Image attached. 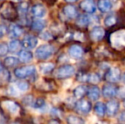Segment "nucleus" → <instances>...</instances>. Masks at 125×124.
Here are the masks:
<instances>
[{
    "instance_id": "obj_1",
    "label": "nucleus",
    "mask_w": 125,
    "mask_h": 124,
    "mask_svg": "<svg viewBox=\"0 0 125 124\" xmlns=\"http://www.w3.org/2000/svg\"><path fill=\"white\" fill-rule=\"evenodd\" d=\"M110 43L115 49L122 50L125 48V30H118L110 35Z\"/></svg>"
},
{
    "instance_id": "obj_2",
    "label": "nucleus",
    "mask_w": 125,
    "mask_h": 124,
    "mask_svg": "<svg viewBox=\"0 0 125 124\" xmlns=\"http://www.w3.org/2000/svg\"><path fill=\"white\" fill-rule=\"evenodd\" d=\"M0 15L8 20H14L18 16V11L11 3H5L0 7Z\"/></svg>"
},
{
    "instance_id": "obj_3",
    "label": "nucleus",
    "mask_w": 125,
    "mask_h": 124,
    "mask_svg": "<svg viewBox=\"0 0 125 124\" xmlns=\"http://www.w3.org/2000/svg\"><path fill=\"white\" fill-rule=\"evenodd\" d=\"M54 47L51 44L46 43V44L40 45L35 51V55L38 60H44L50 58L53 55H54Z\"/></svg>"
},
{
    "instance_id": "obj_4",
    "label": "nucleus",
    "mask_w": 125,
    "mask_h": 124,
    "mask_svg": "<svg viewBox=\"0 0 125 124\" xmlns=\"http://www.w3.org/2000/svg\"><path fill=\"white\" fill-rule=\"evenodd\" d=\"M75 67L72 65L66 64L61 66L54 72V76L58 79H66L75 74Z\"/></svg>"
},
{
    "instance_id": "obj_5",
    "label": "nucleus",
    "mask_w": 125,
    "mask_h": 124,
    "mask_svg": "<svg viewBox=\"0 0 125 124\" xmlns=\"http://www.w3.org/2000/svg\"><path fill=\"white\" fill-rule=\"evenodd\" d=\"M91 109H92V105H91L90 101L83 99V98L79 99V100L77 101L75 104V111L78 114L83 115V116L89 114Z\"/></svg>"
},
{
    "instance_id": "obj_6",
    "label": "nucleus",
    "mask_w": 125,
    "mask_h": 124,
    "mask_svg": "<svg viewBox=\"0 0 125 124\" xmlns=\"http://www.w3.org/2000/svg\"><path fill=\"white\" fill-rule=\"evenodd\" d=\"M36 72V67L34 66H25L22 67H19L15 70L14 73L16 77L20 79H24L30 76H32Z\"/></svg>"
},
{
    "instance_id": "obj_7",
    "label": "nucleus",
    "mask_w": 125,
    "mask_h": 124,
    "mask_svg": "<svg viewBox=\"0 0 125 124\" xmlns=\"http://www.w3.org/2000/svg\"><path fill=\"white\" fill-rule=\"evenodd\" d=\"M121 77V71L119 68L117 67H111L106 71L105 74V78L107 82L111 83H115L120 81Z\"/></svg>"
},
{
    "instance_id": "obj_8",
    "label": "nucleus",
    "mask_w": 125,
    "mask_h": 124,
    "mask_svg": "<svg viewBox=\"0 0 125 124\" xmlns=\"http://www.w3.org/2000/svg\"><path fill=\"white\" fill-rule=\"evenodd\" d=\"M119 110V103L115 99H111L105 105V114L110 117L115 116Z\"/></svg>"
},
{
    "instance_id": "obj_9",
    "label": "nucleus",
    "mask_w": 125,
    "mask_h": 124,
    "mask_svg": "<svg viewBox=\"0 0 125 124\" xmlns=\"http://www.w3.org/2000/svg\"><path fill=\"white\" fill-rule=\"evenodd\" d=\"M2 106H3V110H5L7 112H9L10 115H13V116L17 115L20 111V106L12 100L3 101L2 103Z\"/></svg>"
},
{
    "instance_id": "obj_10",
    "label": "nucleus",
    "mask_w": 125,
    "mask_h": 124,
    "mask_svg": "<svg viewBox=\"0 0 125 124\" xmlns=\"http://www.w3.org/2000/svg\"><path fill=\"white\" fill-rule=\"evenodd\" d=\"M79 7L83 11L88 14H94L97 9L94 0H83L79 4Z\"/></svg>"
},
{
    "instance_id": "obj_11",
    "label": "nucleus",
    "mask_w": 125,
    "mask_h": 124,
    "mask_svg": "<svg viewBox=\"0 0 125 124\" xmlns=\"http://www.w3.org/2000/svg\"><path fill=\"white\" fill-rule=\"evenodd\" d=\"M104 36H105V30L100 26H95L89 31V37L94 42H99L102 40Z\"/></svg>"
},
{
    "instance_id": "obj_12",
    "label": "nucleus",
    "mask_w": 125,
    "mask_h": 124,
    "mask_svg": "<svg viewBox=\"0 0 125 124\" xmlns=\"http://www.w3.org/2000/svg\"><path fill=\"white\" fill-rule=\"evenodd\" d=\"M117 88L115 85L112 84V83H108L105 84L102 87V94L105 98L107 99H111L113 98L117 95Z\"/></svg>"
},
{
    "instance_id": "obj_13",
    "label": "nucleus",
    "mask_w": 125,
    "mask_h": 124,
    "mask_svg": "<svg viewBox=\"0 0 125 124\" xmlns=\"http://www.w3.org/2000/svg\"><path fill=\"white\" fill-rule=\"evenodd\" d=\"M68 54L72 58L75 60H79L83 57V48L78 44H73L68 49Z\"/></svg>"
},
{
    "instance_id": "obj_14",
    "label": "nucleus",
    "mask_w": 125,
    "mask_h": 124,
    "mask_svg": "<svg viewBox=\"0 0 125 124\" xmlns=\"http://www.w3.org/2000/svg\"><path fill=\"white\" fill-rule=\"evenodd\" d=\"M38 40L34 36H28L22 40V47L26 49H32L38 45Z\"/></svg>"
},
{
    "instance_id": "obj_15",
    "label": "nucleus",
    "mask_w": 125,
    "mask_h": 124,
    "mask_svg": "<svg viewBox=\"0 0 125 124\" xmlns=\"http://www.w3.org/2000/svg\"><path fill=\"white\" fill-rule=\"evenodd\" d=\"M31 14L36 18L42 19L47 15V10L43 4L38 3V4H35L34 6H32V8H31Z\"/></svg>"
},
{
    "instance_id": "obj_16",
    "label": "nucleus",
    "mask_w": 125,
    "mask_h": 124,
    "mask_svg": "<svg viewBox=\"0 0 125 124\" xmlns=\"http://www.w3.org/2000/svg\"><path fill=\"white\" fill-rule=\"evenodd\" d=\"M87 95L89 99L92 101H96L100 99V90L97 86L94 85L88 88Z\"/></svg>"
},
{
    "instance_id": "obj_17",
    "label": "nucleus",
    "mask_w": 125,
    "mask_h": 124,
    "mask_svg": "<svg viewBox=\"0 0 125 124\" xmlns=\"http://www.w3.org/2000/svg\"><path fill=\"white\" fill-rule=\"evenodd\" d=\"M63 14L68 19H75L78 16L77 15V10L76 9V7L71 4L66 5V6H65L63 8Z\"/></svg>"
},
{
    "instance_id": "obj_18",
    "label": "nucleus",
    "mask_w": 125,
    "mask_h": 124,
    "mask_svg": "<svg viewBox=\"0 0 125 124\" xmlns=\"http://www.w3.org/2000/svg\"><path fill=\"white\" fill-rule=\"evenodd\" d=\"M112 0H98L97 8L101 13H107L112 10Z\"/></svg>"
},
{
    "instance_id": "obj_19",
    "label": "nucleus",
    "mask_w": 125,
    "mask_h": 124,
    "mask_svg": "<svg viewBox=\"0 0 125 124\" xmlns=\"http://www.w3.org/2000/svg\"><path fill=\"white\" fill-rule=\"evenodd\" d=\"M46 27V22L40 18H38L31 22V30L35 31H43Z\"/></svg>"
},
{
    "instance_id": "obj_20",
    "label": "nucleus",
    "mask_w": 125,
    "mask_h": 124,
    "mask_svg": "<svg viewBox=\"0 0 125 124\" xmlns=\"http://www.w3.org/2000/svg\"><path fill=\"white\" fill-rule=\"evenodd\" d=\"M23 34V29L18 25H13L10 26V37H13V38H19L21 35Z\"/></svg>"
},
{
    "instance_id": "obj_21",
    "label": "nucleus",
    "mask_w": 125,
    "mask_h": 124,
    "mask_svg": "<svg viewBox=\"0 0 125 124\" xmlns=\"http://www.w3.org/2000/svg\"><path fill=\"white\" fill-rule=\"evenodd\" d=\"M94 111L96 116L103 117L105 114V105L102 102H97L94 106Z\"/></svg>"
},
{
    "instance_id": "obj_22",
    "label": "nucleus",
    "mask_w": 125,
    "mask_h": 124,
    "mask_svg": "<svg viewBox=\"0 0 125 124\" xmlns=\"http://www.w3.org/2000/svg\"><path fill=\"white\" fill-rule=\"evenodd\" d=\"M33 55L29 50H21L19 53V59L22 62H29L32 60Z\"/></svg>"
},
{
    "instance_id": "obj_23",
    "label": "nucleus",
    "mask_w": 125,
    "mask_h": 124,
    "mask_svg": "<svg viewBox=\"0 0 125 124\" xmlns=\"http://www.w3.org/2000/svg\"><path fill=\"white\" fill-rule=\"evenodd\" d=\"M88 92V88L84 85H79L77 88H75V89L73 90V95L77 99H81L83 98Z\"/></svg>"
},
{
    "instance_id": "obj_24",
    "label": "nucleus",
    "mask_w": 125,
    "mask_h": 124,
    "mask_svg": "<svg viewBox=\"0 0 125 124\" xmlns=\"http://www.w3.org/2000/svg\"><path fill=\"white\" fill-rule=\"evenodd\" d=\"M21 47H22L21 43L16 39L12 40V41H10V43H9V49H10V51L12 52V53L20 52Z\"/></svg>"
},
{
    "instance_id": "obj_25",
    "label": "nucleus",
    "mask_w": 125,
    "mask_h": 124,
    "mask_svg": "<svg viewBox=\"0 0 125 124\" xmlns=\"http://www.w3.org/2000/svg\"><path fill=\"white\" fill-rule=\"evenodd\" d=\"M90 23V19L88 15H81L77 17V24L81 27H86Z\"/></svg>"
},
{
    "instance_id": "obj_26",
    "label": "nucleus",
    "mask_w": 125,
    "mask_h": 124,
    "mask_svg": "<svg viewBox=\"0 0 125 124\" xmlns=\"http://www.w3.org/2000/svg\"><path fill=\"white\" fill-rule=\"evenodd\" d=\"M54 69V65L53 63H43L40 65L39 70L43 74H49Z\"/></svg>"
},
{
    "instance_id": "obj_27",
    "label": "nucleus",
    "mask_w": 125,
    "mask_h": 124,
    "mask_svg": "<svg viewBox=\"0 0 125 124\" xmlns=\"http://www.w3.org/2000/svg\"><path fill=\"white\" fill-rule=\"evenodd\" d=\"M19 62H20L19 59L13 56L7 57L4 60V65L6 66H8V67H15V66H17L19 64Z\"/></svg>"
},
{
    "instance_id": "obj_28",
    "label": "nucleus",
    "mask_w": 125,
    "mask_h": 124,
    "mask_svg": "<svg viewBox=\"0 0 125 124\" xmlns=\"http://www.w3.org/2000/svg\"><path fill=\"white\" fill-rule=\"evenodd\" d=\"M66 122L70 124H83L84 123V120L79 116H74V115H70L66 118Z\"/></svg>"
},
{
    "instance_id": "obj_29",
    "label": "nucleus",
    "mask_w": 125,
    "mask_h": 124,
    "mask_svg": "<svg viewBox=\"0 0 125 124\" xmlns=\"http://www.w3.org/2000/svg\"><path fill=\"white\" fill-rule=\"evenodd\" d=\"M87 82L91 84H98L100 82V76L97 73H90L87 76Z\"/></svg>"
},
{
    "instance_id": "obj_30",
    "label": "nucleus",
    "mask_w": 125,
    "mask_h": 124,
    "mask_svg": "<svg viewBox=\"0 0 125 124\" xmlns=\"http://www.w3.org/2000/svg\"><path fill=\"white\" fill-rule=\"evenodd\" d=\"M116 22H117V17L114 15H109L104 19V24L106 27H112L115 25Z\"/></svg>"
},
{
    "instance_id": "obj_31",
    "label": "nucleus",
    "mask_w": 125,
    "mask_h": 124,
    "mask_svg": "<svg viewBox=\"0 0 125 124\" xmlns=\"http://www.w3.org/2000/svg\"><path fill=\"white\" fill-rule=\"evenodd\" d=\"M28 10H29V4L26 2H21L20 3L18 7V12L21 14L22 15H25L27 14Z\"/></svg>"
},
{
    "instance_id": "obj_32",
    "label": "nucleus",
    "mask_w": 125,
    "mask_h": 124,
    "mask_svg": "<svg viewBox=\"0 0 125 124\" xmlns=\"http://www.w3.org/2000/svg\"><path fill=\"white\" fill-rule=\"evenodd\" d=\"M15 85L20 92H26L29 89V84L26 82H17Z\"/></svg>"
},
{
    "instance_id": "obj_33",
    "label": "nucleus",
    "mask_w": 125,
    "mask_h": 124,
    "mask_svg": "<svg viewBox=\"0 0 125 124\" xmlns=\"http://www.w3.org/2000/svg\"><path fill=\"white\" fill-rule=\"evenodd\" d=\"M32 106L34 108H36V109L42 110L46 106V103H45V101L43 99H38L33 102Z\"/></svg>"
},
{
    "instance_id": "obj_34",
    "label": "nucleus",
    "mask_w": 125,
    "mask_h": 124,
    "mask_svg": "<svg viewBox=\"0 0 125 124\" xmlns=\"http://www.w3.org/2000/svg\"><path fill=\"white\" fill-rule=\"evenodd\" d=\"M9 51V45L4 43H0V56H5Z\"/></svg>"
},
{
    "instance_id": "obj_35",
    "label": "nucleus",
    "mask_w": 125,
    "mask_h": 124,
    "mask_svg": "<svg viewBox=\"0 0 125 124\" xmlns=\"http://www.w3.org/2000/svg\"><path fill=\"white\" fill-rule=\"evenodd\" d=\"M40 38H42L44 41H50V40L53 39V34L50 33L49 31H42L41 34H40Z\"/></svg>"
},
{
    "instance_id": "obj_36",
    "label": "nucleus",
    "mask_w": 125,
    "mask_h": 124,
    "mask_svg": "<svg viewBox=\"0 0 125 124\" xmlns=\"http://www.w3.org/2000/svg\"><path fill=\"white\" fill-rule=\"evenodd\" d=\"M7 31H8V29H7L6 26L0 24V38H2L3 37L5 36V34L7 33Z\"/></svg>"
},
{
    "instance_id": "obj_37",
    "label": "nucleus",
    "mask_w": 125,
    "mask_h": 124,
    "mask_svg": "<svg viewBox=\"0 0 125 124\" xmlns=\"http://www.w3.org/2000/svg\"><path fill=\"white\" fill-rule=\"evenodd\" d=\"M118 121L120 123H125V111H123L118 116Z\"/></svg>"
},
{
    "instance_id": "obj_38",
    "label": "nucleus",
    "mask_w": 125,
    "mask_h": 124,
    "mask_svg": "<svg viewBox=\"0 0 125 124\" xmlns=\"http://www.w3.org/2000/svg\"><path fill=\"white\" fill-rule=\"evenodd\" d=\"M43 1H44L47 4H49L50 6H51V5H54V3H55L56 0H43Z\"/></svg>"
},
{
    "instance_id": "obj_39",
    "label": "nucleus",
    "mask_w": 125,
    "mask_h": 124,
    "mask_svg": "<svg viewBox=\"0 0 125 124\" xmlns=\"http://www.w3.org/2000/svg\"><path fill=\"white\" fill-rule=\"evenodd\" d=\"M65 1H66V3H75V2L78 1V0H65Z\"/></svg>"
},
{
    "instance_id": "obj_40",
    "label": "nucleus",
    "mask_w": 125,
    "mask_h": 124,
    "mask_svg": "<svg viewBox=\"0 0 125 124\" xmlns=\"http://www.w3.org/2000/svg\"><path fill=\"white\" fill-rule=\"evenodd\" d=\"M12 2H14V3H21V2H23L24 0H11Z\"/></svg>"
},
{
    "instance_id": "obj_41",
    "label": "nucleus",
    "mask_w": 125,
    "mask_h": 124,
    "mask_svg": "<svg viewBox=\"0 0 125 124\" xmlns=\"http://www.w3.org/2000/svg\"><path fill=\"white\" fill-rule=\"evenodd\" d=\"M3 71V66L2 65V63L0 62V72H1V71Z\"/></svg>"
},
{
    "instance_id": "obj_42",
    "label": "nucleus",
    "mask_w": 125,
    "mask_h": 124,
    "mask_svg": "<svg viewBox=\"0 0 125 124\" xmlns=\"http://www.w3.org/2000/svg\"><path fill=\"white\" fill-rule=\"evenodd\" d=\"M122 80H123V82H124V83H125V71L122 76Z\"/></svg>"
},
{
    "instance_id": "obj_43",
    "label": "nucleus",
    "mask_w": 125,
    "mask_h": 124,
    "mask_svg": "<svg viewBox=\"0 0 125 124\" xmlns=\"http://www.w3.org/2000/svg\"><path fill=\"white\" fill-rule=\"evenodd\" d=\"M2 122H4V119H3V116L0 114V123H2Z\"/></svg>"
},
{
    "instance_id": "obj_44",
    "label": "nucleus",
    "mask_w": 125,
    "mask_h": 124,
    "mask_svg": "<svg viewBox=\"0 0 125 124\" xmlns=\"http://www.w3.org/2000/svg\"><path fill=\"white\" fill-rule=\"evenodd\" d=\"M124 107H125V98H124Z\"/></svg>"
},
{
    "instance_id": "obj_45",
    "label": "nucleus",
    "mask_w": 125,
    "mask_h": 124,
    "mask_svg": "<svg viewBox=\"0 0 125 124\" xmlns=\"http://www.w3.org/2000/svg\"><path fill=\"white\" fill-rule=\"evenodd\" d=\"M0 1H1V0H0Z\"/></svg>"
}]
</instances>
